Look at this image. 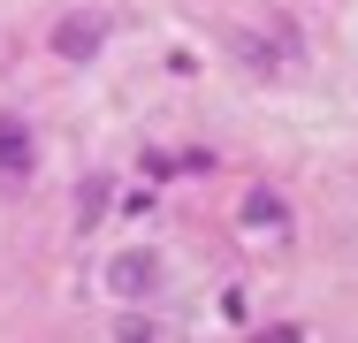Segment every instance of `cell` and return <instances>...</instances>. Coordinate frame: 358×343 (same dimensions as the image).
I'll return each instance as SVG.
<instances>
[{
    "instance_id": "1",
    "label": "cell",
    "mask_w": 358,
    "mask_h": 343,
    "mask_svg": "<svg viewBox=\"0 0 358 343\" xmlns=\"http://www.w3.org/2000/svg\"><path fill=\"white\" fill-rule=\"evenodd\" d=\"M107 290H115L122 305H145V298L160 290V252H115V260H107Z\"/></svg>"
},
{
    "instance_id": "2",
    "label": "cell",
    "mask_w": 358,
    "mask_h": 343,
    "mask_svg": "<svg viewBox=\"0 0 358 343\" xmlns=\"http://www.w3.org/2000/svg\"><path fill=\"white\" fill-rule=\"evenodd\" d=\"M31 160H38V153H31V130H23L15 115H0V176H8V183H23V176H31Z\"/></svg>"
},
{
    "instance_id": "3",
    "label": "cell",
    "mask_w": 358,
    "mask_h": 343,
    "mask_svg": "<svg viewBox=\"0 0 358 343\" xmlns=\"http://www.w3.org/2000/svg\"><path fill=\"white\" fill-rule=\"evenodd\" d=\"M99 31H107L99 15H69V23L54 31V54H62V62H92V54H99Z\"/></svg>"
},
{
    "instance_id": "4",
    "label": "cell",
    "mask_w": 358,
    "mask_h": 343,
    "mask_svg": "<svg viewBox=\"0 0 358 343\" xmlns=\"http://www.w3.org/2000/svg\"><path fill=\"white\" fill-rule=\"evenodd\" d=\"M115 343H176V328L152 313H130V321H115Z\"/></svg>"
},
{
    "instance_id": "6",
    "label": "cell",
    "mask_w": 358,
    "mask_h": 343,
    "mask_svg": "<svg viewBox=\"0 0 358 343\" xmlns=\"http://www.w3.org/2000/svg\"><path fill=\"white\" fill-rule=\"evenodd\" d=\"M252 343H297V328H259Z\"/></svg>"
},
{
    "instance_id": "5",
    "label": "cell",
    "mask_w": 358,
    "mask_h": 343,
    "mask_svg": "<svg viewBox=\"0 0 358 343\" xmlns=\"http://www.w3.org/2000/svg\"><path fill=\"white\" fill-rule=\"evenodd\" d=\"M252 221H259V229H275V221H282V206L267 199V191H252Z\"/></svg>"
}]
</instances>
